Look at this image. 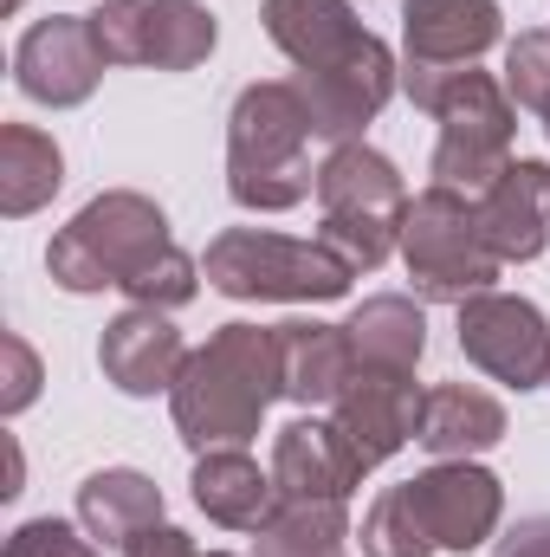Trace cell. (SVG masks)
I'll list each match as a JSON object with an SVG mask.
<instances>
[{
	"mask_svg": "<svg viewBox=\"0 0 550 557\" xmlns=\"http://www.w3.org/2000/svg\"><path fill=\"white\" fill-rule=\"evenodd\" d=\"M266 39L298 65L291 85L304 98L311 131L330 143H363V131L383 117V104L402 91L396 52L357 20L350 0H266L260 7Z\"/></svg>",
	"mask_w": 550,
	"mask_h": 557,
	"instance_id": "6da1fadb",
	"label": "cell"
},
{
	"mask_svg": "<svg viewBox=\"0 0 550 557\" xmlns=\"http://www.w3.org/2000/svg\"><path fill=\"white\" fill-rule=\"evenodd\" d=\"M278 396H285L278 337L266 324H221L201 350H188L168 389V416L195 454H214V447H247Z\"/></svg>",
	"mask_w": 550,
	"mask_h": 557,
	"instance_id": "7a4b0ae2",
	"label": "cell"
},
{
	"mask_svg": "<svg viewBox=\"0 0 550 557\" xmlns=\"http://www.w3.org/2000/svg\"><path fill=\"white\" fill-rule=\"evenodd\" d=\"M402 91L414 111L440 124L434 143V182L460 195H486L512 169V137H518V104L505 78L479 65H402Z\"/></svg>",
	"mask_w": 550,
	"mask_h": 557,
	"instance_id": "3957f363",
	"label": "cell"
},
{
	"mask_svg": "<svg viewBox=\"0 0 550 557\" xmlns=\"http://www.w3.org/2000/svg\"><path fill=\"white\" fill-rule=\"evenodd\" d=\"M311 117L291 78L247 85L227 111V195L253 214H285L317 195L311 169Z\"/></svg>",
	"mask_w": 550,
	"mask_h": 557,
	"instance_id": "277c9868",
	"label": "cell"
},
{
	"mask_svg": "<svg viewBox=\"0 0 550 557\" xmlns=\"http://www.w3.org/2000/svg\"><path fill=\"white\" fill-rule=\"evenodd\" d=\"M201 278L240 305H330L350 292V267L324 240H291L266 227H227L208 240Z\"/></svg>",
	"mask_w": 550,
	"mask_h": 557,
	"instance_id": "5b68a950",
	"label": "cell"
},
{
	"mask_svg": "<svg viewBox=\"0 0 550 557\" xmlns=\"http://www.w3.org/2000/svg\"><path fill=\"white\" fill-rule=\"evenodd\" d=\"M168 240V214L137 195V188H111L98 201H85L46 247V273L65 292H104V285H124L130 273H142Z\"/></svg>",
	"mask_w": 550,
	"mask_h": 557,
	"instance_id": "8992f818",
	"label": "cell"
},
{
	"mask_svg": "<svg viewBox=\"0 0 550 557\" xmlns=\"http://www.w3.org/2000/svg\"><path fill=\"white\" fill-rule=\"evenodd\" d=\"M402 267L414 278V298L427 305H466L499 285V253L486 247L479 201L460 188H421L402 214Z\"/></svg>",
	"mask_w": 550,
	"mask_h": 557,
	"instance_id": "52a82bcc",
	"label": "cell"
},
{
	"mask_svg": "<svg viewBox=\"0 0 550 557\" xmlns=\"http://www.w3.org/2000/svg\"><path fill=\"white\" fill-rule=\"evenodd\" d=\"M460 350L473 370H486L505 389H538L550 383V324L532 298L512 292H479L460 305Z\"/></svg>",
	"mask_w": 550,
	"mask_h": 557,
	"instance_id": "ba28073f",
	"label": "cell"
},
{
	"mask_svg": "<svg viewBox=\"0 0 550 557\" xmlns=\"http://www.w3.org/2000/svg\"><path fill=\"white\" fill-rule=\"evenodd\" d=\"M402 499L421 519L427 545L434 552H460V557L479 552L499 532V519H505V486L479 460H434L427 473L402 480Z\"/></svg>",
	"mask_w": 550,
	"mask_h": 557,
	"instance_id": "9c48e42d",
	"label": "cell"
},
{
	"mask_svg": "<svg viewBox=\"0 0 550 557\" xmlns=\"http://www.w3.org/2000/svg\"><path fill=\"white\" fill-rule=\"evenodd\" d=\"M421 409L427 389L414 383V370H383V363H357V376L343 383V396L330 403V421L350 434L363 467L396 460L409 441H421Z\"/></svg>",
	"mask_w": 550,
	"mask_h": 557,
	"instance_id": "30bf717a",
	"label": "cell"
},
{
	"mask_svg": "<svg viewBox=\"0 0 550 557\" xmlns=\"http://www.w3.org/2000/svg\"><path fill=\"white\" fill-rule=\"evenodd\" d=\"M98 78H104V52H98L85 13H52V20L26 26L20 46H13V85L33 104L72 111L98 91Z\"/></svg>",
	"mask_w": 550,
	"mask_h": 557,
	"instance_id": "8fae6325",
	"label": "cell"
},
{
	"mask_svg": "<svg viewBox=\"0 0 550 557\" xmlns=\"http://www.w3.org/2000/svg\"><path fill=\"white\" fill-rule=\"evenodd\" d=\"M363 460L350 447V434L337 421H317V416H298L278 428L273 441V480H278V499H343L363 486Z\"/></svg>",
	"mask_w": 550,
	"mask_h": 557,
	"instance_id": "7c38bea8",
	"label": "cell"
},
{
	"mask_svg": "<svg viewBox=\"0 0 550 557\" xmlns=\"http://www.w3.org/2000/svg\"><path fill=\"white\" fill-rule=\"evenodd\" d=\"M98 363H104V383H117L124 396H168L175 376H182V363H188V344L168 324V311L130 305V311H117L104 324Z\"/></svg>",
	"mask_w": 550,
	"mask_h": 557,
	"instance_id": "4fadbf2b",
	"label": "cell"
},
{
	"mask_svg": "<svg viewBox=\"0 0 550 557\" xmlns=\"http://www.w3.org/2000/svg\"><path fill=\"white\" fill-rule=\"evenodd\" d=\"M499 39V0H402V65H479Z\"/></svg>",
	"mask_w": 550,
	"mask_h": 557,
	"instance_id": "5bb4252c",
	"label": "cell"
},
{
	"mask_svg": "<svg viewBox=\"0 0 550 557\" xmlns=\"http://www.w3.org/2000/svg\"><path fill=\"white\" fill-rule=\"evenodd\" d=\"M317 208L330 221H389L402 227L409 214V182L402 169L370 149V143H337L324 162H317Z\"/></svg>",
	"mask_w": 550,
	"mask_h": 557,
	"instance_id": "9a60e30c",
	"label": "cell"
},
{
	"mask_svg": "<svg viewBox=\"0 0 550 557\" xmlns=\"http://www.w3.org/2000/svg\"><path fill=\"white\" fill-rule=\"evenodd\" d=\"M479 227H486V247L499 253V267L538 260L550 240V162H525L518 156L479 195Z\"/></svg>",
	"mask_w": 550,
	"mask_h": 557,
	"instance_id": "2e32d148",
	"label": "cell"
},
{
	"mask_svg": "<svg viewBox=\"0 0 550 557\" xmlns=\"http://www.w3.org/2000/svg\"><path fill=\"white\" fill-rule=\"evenodd\" d=\"M278 337V383L285 403L298 409H330L343 396V383L357 376V350L343 324H317V318H285L273 324Z\"/></svg>",
	"mask_w": 550,
	"mask_h": 557,
	"instance_id": "e0dca14e",
	"label": "cell"
},
{
	"mask_svg": "<svg viewBox=\"0 0 550 557\" xmlns=\"http://www.w3.org/2000/svg\"><path fill=\"white\" fill-rule=\"evenodd\" d=\"M195 506L227 525V532H260L278 512V480L273 467H260L247 447H214V454H195Z\"/></svg>",
	"mask_w": 550,
	"mask_h": 557,
	"instance_id": "ac0fdd59",
	"label": "cell"
},
{
	"mask_svg": "<svg viewBox=\"0 0 550 557\" xmlns=\"http://www.w3.org/2000/svg\"><path fill=\"white\" fill-rule=\"evenodd\" d=\"M505 441V403L473 389V383H440L427 389V409H421V447L434 460H473L486 447Z\"/></svg>",
	"mask_w": 550,
	"mask_h": 557,
	"instance_id": "d6986e66",
	"label": "cell"
},
{
	"mask_svg": "<svg viewBox=\"0 0 550 557\" xmlns=\"http://www.w3.org/2000/svg\"><path fill=\"white\" fill-rule=\"evenodd\" d=\"M78 525L117 552H130L149 525H162V486L137 467H104L78 486Z\"/></svg>",
	"mask_w": 550,
	"mask_h": 557,
	"instance_id": "ffe728a7",
	"label": "cell"
},
{
	"mask_svg": "<svg viewBox=\"0 0 550 557\" xmlns=\"http://www.w3.org/2000/svg\"><path fill=\"white\" fill-rule=\"evenodd\" d=\"M65 188V156L59 143L33 124H7L0 131V214L7 221H26L39 214L52 195Z\"/></svg>",
	"mask_w": 550,
	"mask_h": 557,
	"instance_id": "44dd1931",
	"label": "cell"
},
{
	"mask_svg": "<svg viewBox=\"0 0 550 557\" xmlns=\"http://www.w3.org/2000/svg\"><path fill=\"white\" fill-rule=\"evenodd\" d=\"M343 331H350L357 363H383V370H414L421 350H427V318H421V305L402 298V292L363 298V305L350 311Z\"/></svg>",
	"mask_w": 550,
	"mask_h": 557,
	"instance_id": "7402d4cb",
	"label": "cell"
},
{
	"mask_svg": "<svg viewBox=\"0 0 550 557\" xmlns=\"http://www.w3.org/2000/svg\"><path fill=\"white\" fill-rule=\"evenodd\" d=\"M350 512L343 499H278V512L253 532V557H343Z\"/></svg>",
	"mask_w": 550,
	"mask_h": 557,
	"instance_id": "603a6c76",
	"label": "cell"
},
{
	"mask_svg": "<svg viewBox=\"0 0 550 557\" xmlns=\"http://www.w3.org/2000/svg\"><path fill=\"white\" fill-rule=\"evenodd\" d=\"M214 39H221V20L201 0H149V52H142V65L195 72V65H208Z\"/></svg>",
	"mask_w": 550,
	"mask_h": 557,
	"instance_id": "cb8c5ba5",
	"label": "cell"
},
{
	"mask_svg": "<svg viewBox=\"0 0 550 557\" xmlns=\"http://www.w3.org/2000/svg\"><path fill=\"white\" fill-rule=\"evenodd\" d=\"M130 305H149V311H182L195 292H201V260H188L182 247H162L142 273H130L117 285Z\"/></svg>",
	"mask_w": 550,
	"mask_h": 557,
	"instance_id": "d4e9b609",
	"label": "cell"
},
{
	"mask_svg": "<svg viewBox=\"0 0 550 557\" xmlns=\"http://www.w3.org/2000/svg\"><path fill=\"white\" fill-rule=\"evenodd\" d=\"M363 557H434L421 519H414L409 499H402V486H389V493L363 512Z\"/></svg>",
	"mask_w": 550,
	"mask_h": 557,
	"instance_id": "484cf974",
	"label": "cell"
},
{
	"mask_svg": "<svg viewBox=\"0 0 550 557\" xmlns=\"http://www.w3.org/2000/svg\"><path fill=\"white\" fill-rule=\"evenodd\" d=\"M85 20H91V39H98L104 65H142V52H149V0H104Z\"/></svg>",
	"mask_w": 550,
	"mask_h": 557,
	"instance_id": "4316f807",
	"label": "cell"
},
{
	"mask_svg": "<svg viewBox=\"0 0 550 557\" xmlns=\"http://www.w3.org/2000/svg\"><path fill=\"white\" fill-rule=\"evenodd\" d=\"M505 91L518 111H550V26L545 33H518L505 46Z\"/></svg>",
	"mask_w": 550,
	"mask_h": 557,
	"instance_id": "83f0119b",
	"label": "cell"
},
{
	"mask_svg": "<svg viewBox=\"0 0 550 557\" xmlns=\"http://www.w3.org/2000/svg\"><path fill=\"white\" fill-rule=\"evenodd\" d=\"M39 383H46V370H39L33 344L20 331H0V416H26L39 403Z\"/></svg>",
	"mask_w": 550,
	"mask_h": 557,
	"instance_id": "f1b7e54d",
	"label": "cell"
},
{
	"mask_svg": "<svg viewBox=\"0 0 550 557\" xmlns=\"http://www.w3.org/2000/svg\"><path fill=\"white\" fill-rule=\"evenodd\" d=\"M7 557H98V545H91V532H78L65 519H26V525H13Z\"/></svg>",
	"mask_w": 550,
	"mask_h": 557,
	"instance_id": "f546056e",
	"label": "cell"
},
{
	"mask_svg": "<svg viewBox=\"0 0 550 557\" xmlns=\"http://www.w3.org/2000/svg\"><path fill=\"white\" fill-rule=\"evenodd\" d=\"M124 557H234V552H201L182 525H168V519H162V525H149V532H142Z\"/></svg>",
	"mask_w": 550,
	"mask_h": 557,
	"instance_id": "4dcf8cb0",
	"label": "cell"
},
{
	"mask_svg": "<svg viewBox=\"0 0 550 557\" xmlns=\"http://www.w3.org/2000/svg\"><path fill=\"white\" fill-rule=\"evenodd\" d=\"M492 557H550V512L518 519V525L499 539V552H492Z\"/></svg>",
	"mask_w": 550,
	"mask_h": 557,
	"instance_id": "1f68e13d",
	"label": "cell"
},
{
	"mask_svg": "<svg viewBox=\"0 0 550 557\" xmlns=\"http://www.w3.org/2000/svg\"><path fill=\"white\" fill-rule=\"evenodd\" d=\"M20 480H26V460H20V447L7 441V486H0V493L13 499V493H20Z\"/></svg>",
	"mask_w": 550,
	"mask_h": 557,
	"instance_id": "d6a6232c",
	"label": "cell"
},
{
	"mask_svg": "<svg viewBox=\"0 0 550 557\" xmlns=\"http://www.w3.org/2000/svg\"><path fill=\"white\" fill-rule=\"evenodd\" d=\"M20 7H26V0H7V13H20Z\"/></svg>",
	"mask_w": 550,
	"mask_h": 557,
	"instance_id": "836d02e7",
	"label": "cell"
},
{
	"mask_svg": "<svg viewBox=\"0 0 550 557\" xmlns=\"http://www.w3.org/2000/svg\"><path fill=\"white\" fill-rule=\"evenodd\" d=\"M545 137H550V111H545Z\"/></svg>",
	"mask_w": 550,
	"mask_h": 557,
	"instance_id": "e575fe53",
	"label": "cell"
}]
</instances>
